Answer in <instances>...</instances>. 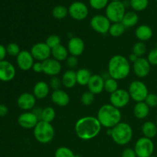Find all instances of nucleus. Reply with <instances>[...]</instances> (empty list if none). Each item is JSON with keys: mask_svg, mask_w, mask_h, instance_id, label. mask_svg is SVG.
<instances>
[{"mask_svg": "<svg viewBox=\"0 0 157 157\" xmlns=\"http://www.w3.org/2000/svg\"><path fill=\"white\" fill-rule=\"evenodd\" d=\"M101 127L99 121L95 117H84L80 118L75 124V133L81 140H89L99 134Z\"/></svg>", "mask_w": 157, "mask_h": 157, "instance_id": "1", "label": "nucleus"}, {"mask_svg": "<svg viewBox=\"0 0 157 157\" xmlns=\"http://www.w3.org/2000/svg\"><path fill=\"white\" fill-rule=\"evenodd\" d=\"M130 64L126 57L116 55L112 57L108 62L109 76L117 81L125 79L130 75Z\"/></svg>", "mask_w": 157, "mask_h": 157, "instance_id": "2", "label": "nucleus"}, {"mask_svg": "<svg viewBox=\"0 0 157 157\" xmlns=\"http://www.w3.org/2000/svg\"><path fill=\"white\" fill-rule=\"evenodd\" d=\"M122 114L120 109L112 104H104L101 106L98 112V120L102 127L111 129L121 122Z\"/></svg>", "mask_w": 157, "mask_h": 157, "instance_id": "3", "label": "nucleus"}, {"mask_svg": "<svg viewBox=\"0 0 157 157\" xmlns=\"http://www.w3.org/2000/svg\"><path fill=\"white\" fill-rule=\"evenodd\" d=\"M113 142L121 146L127 145L133 138V129L130 124L121 122L111 128L110 134Z\"/></svg>", "mask_w": 157, "mask_h": 157, "instance_id": "4", "label": "nucleus"}, {"mask_svg": "<svg viewBox=\"0 0 157 157\" xmlns=\"http://www.w3.org/2000/svg\"><path fill=\"white\" fill-rule=\"evenodd\" d=\"M33 130L34 136L40 144H48L55 137V129L51 123L39 121Z\"/></svg>", "mask_w": 157, "mask_h": 157, "instance_id": "5", "label": "nucleus"}, {"mask_svg": "<svg viewBox=\"0 0 157 157\" xmlns=\"http://www.w3.org/2000/svg\"><path fill=\"white\" fill-rule=\"evenodd\" d=\"M126 6L121 2H110L106 7L105 14L110 22H121L126 13Z\"/></svg>", "mask_w": 157, "mask_h": 157, "instance_id": "6", "label": "nucleus"}, {"mask_svg": "<svg viewBox=\"0 0 157 157\" xmlns=\"http://www.w3.org/2000/svg\"><path fill=\"white\" fill-rule=\"evenodd\" d=\"M128 93L130 98L136 103L145 101L149 94L147 85L141 81H132L129 85Z\"/></svg>", "mask_w": 157, "mask_h": 157, "instance_id": "7", "label": "nucleus"}, {"mask_svg": "<svg viewBox=\"0 0 157 157\" xmlns=\"http://www.w3.org/2000/svg\"><path fill=\"white\" fill-rule=\"evenodd\" d=\"M133 150L137 157H150L153 155L154 144L151 139L143 136L137 140Z\"/></svg>", "mask_w": 157, "mask_h": 157, "instance_id": "8", "label": "nucleus"}, {"mask_svg": "<svg viewBox=\"0 0 157 157\" xmlns=\"http://www.w3.org/2000/svg\"><path fill=\"white\" fill-rule=\"evenodd\" d=\"M90 25L94 31L101 35H105L109 32L111 22L106 15H95L90 19Z\"/></svg>", "mask_w": 157, "mask_h": 157, "instance_id": "9", "label": "nucleus"}, {"mask_svg": "<svg viewBox=\"0 0 157 157\" xmlns=\"http://www.w3.org/2000/svg\"><path fill=\"white\" fill-rule=\"evenodd\" d=\"M88 13L89 10L87 5L82 2H74L68 7V15L77 21H82L85 19L88 15Z\"/></svg>", "mask_w": 157, "mask_h": 157, "instance_id": "10", "label": "nucleus"}, {"mask_svg": "<svg viewBox=\"0 0 157 157\" xmlns=\"http://www.w3.org/2000/svg\"><path fill=\"white\" fill-rule=\"evenodd\" d=\"M34 59L38 61H44L52 56V49L45 42H38L34 44L30 51Z\"/></svg>", "mask_w": 157, "mask_h": 157, "instance_id": "11", "label": "nucleus"}, {"mask_svg": "<svg viewBox=\"0 0 157 157\" xmlns=\"http://www.w3.org/2000/svg\"><path fill=\"white\" fill-rule=\"evenodd\" d=\"M130 96L128 90L124 89H118L112 93L110 96V104L118 109L123 108L129 104L130 101Z\"/></svg>", "mask_w": 157, "mask_h": 157, "instance_id": "12", "label": "nucleus"}, {"mask_svg": "<svg viewBox=\"0 0 157 157\" xmlns=\"http://www.w3.org/2000/svg\"><path fill=\"white\" fill-rule=\"evenodd\" d=\"M38 122L39 119L33 112L25 111L21 113L18 117V125L26 130L34 129Z\"/></svg>", "mask_w": 157, "mask_h": 157, "instance_id": "13", "label": "nucleus"}, {"mask_svg": "<svg viewBox=\"0 0 157 157\" xmlns=\"http://www.w3.org/2000/svg\"><path fill=\"white\" fill-rule=\"evenodd\" d=\"M16 63L18 68L24 71H27L32 69L35 59L30 52L24 50L21 51V52L16 57Z\"/></svg>", "mask_w": 157, "mask_h": 157, "instance_id": "14", "label": "nucleus"}, {"mask_svg": "<svg viewBox=\"0 0 157 157\" xmlns=\"http://www.w3.org/2000/svg\"><path fill=\"white\" fill-rule=\"evenodd\" d=\"M16 70L13 64L9 61H0V81L2 82H9L15 78Z\"/></svg>", "mask_w": 157, "mask_h": 157, "instance_id": "15", "label": "nucleus"}, {"mask_svg": "<svg viewBox=\"0 0 157 157\" xmlns=\"http://www.w3.org/2000/svg\"><path fill=\"white\" fill-rule=\"evenodd\" d=\"M151 64L147 58L141 57L139 58L133 64V70L135 75L138 78H145L150 74Z\"/></svg>", "mask_w": 157, "mask_h": 157, "instance_id": "16", "label": "nucleus"}, {"mask_svg": "<svg viewBox=\"0 0 157 157\" xmlns=\"http://www.w3.org/2000/svg\"><path fill=\"white\" fill-rule=\"evenodd\" d=\"M85 44L84 41L79 37H71L67 43V50L71 55L81 56L84 52Z\"/></svg>", "mask_w": 157, "mask_h": 157, "instance_id": "17", "label": "nucleus"}, {"mask_svg": "<svg viewBox=\"0 0 157 157\" xmlns=\"http://www.w3.org/2000/svg\"><path fill=\"white\" fill-rule=\"evenodd\" d=\"M36 103V98L33 94L25 92L20 95L17 99V105L21 110L29 111L34 108Z\"/></svg>", "mask_w": 157, "mask_h": 157, "instance_id": "18", "label": "nucleus"}, {"mask_svg": "<svg viewBox=\"0 0 157 157\" xmlns=\"http://www.w3.org/2000/svg\"><path fill=\"white\" fill-rule=\"evenodd\" d=\"M43 73L51 77H55L59 75L61 71V64L54 58H48L42 61Z\"/></svg>", "mask_w": 157, "mask_h": 157, "instance_id": "19", "label": "nucleus"}, {"mask_svg": "<svg viewBox=\"0 0 157 157\" xmlns=\"http://www.w3.org/2000/svg\"><path fill=\"white\" fill-rule=\"evenodd\" d=\"M104 78L99 75H94L90 78L87 87L88 90L94 94H99L104 90Z\"/></svg>", "mask_w": 157, "mask_h": 157, "instance_id": "20", "label": "nucleus"}, {"mask_svg": "<svg viewBox=\"0 0 157 157\" xmlns=\"http://www.w3.org/2000/svg\"><path fill=\"white\" fill-rule=\"evenodd\" d=\"M51 98L52 102L58 107H65L70 102V97L68 94L61 89L53 90Z\"/></svg>", "mask_w": 157, "mask_h": 157, "instance_id": "21", "label": "nucleus"}, {"mask_svg": "<svg viewBox=\"0 0 157 157\" xmlns=\"http://www.w3.org/2000/svg\"><path fill=\"white\" fill-rule=\"evenodd\" d=\"M135 35L140 41H149L153 35V29L147 25H140L135 30Z\"/></svg>", "mask_w": 157, "mask_h": 157, "instance_id": "22", "label": "nucleus"}, {"mask_svg": "<svg viewBox=\"0 0 157 157\" xmlns=\"http://www.w3.org/2000/svg\"><path fill=\"white\" fill-rule=\"evenodd\" d=\"M50 91V87L45 81H38L33 87V94L36 99H44L47 98Z\"/></svg>", "mask_w": 157, "mask_h": 157, "instance_id": "23", "label": "nucleus"}, {"mask_svg": "<svg viewBox=\"0 0 157 157\" xmlns=\"http://www.w3.org/2000/svg\"><path fill=\"white\" fill-rule=\"evenodd\" d=\"M61 81H62V85H64L66 88L74 87L76 85V84H78L76 71L71 70V69H69V70L64 71L62 75V78H61Z\"/></svg>", "mask_w": 157, "mask_h": 157, "instance_id": "24", "label": "nucleus"}, {"mask_svg": "<svg viewBox=\"0 0 157 157\" xmlns=\"http://www.w3.org/2000/svg\"><path fill=\"white\" fill-rule=\"evenodd\" d=\"M133 113L137 119H145L150 113V107L146 104L145 101L137 102L133 107Z\"/></svg>", "mask_w": 157, "mask_h": 157, "instance_id": "25", "label": "nucleus"}, {"mask_svg": "<svg viewBox=\"0 0 157 157\" xmlns=\"http://www.w3.org/2000/svg\"><path fill=\"white\" fill-rule=\"evenodd\" d=\"M141 131L144 137L153 139L157 135V126L152 121H147L141 127Z\"/></svg>", "mask_w": 157, "mask_h": 157, "instance_id": "26", "label": "nucleus"}, {"mask_svg": "<svg viewBox=\"0 0 157 157\" xmlns=\"http://www.w3.org/2000/svg\"><path fill=\"white\" fill-rule=\"evenodd\" d=\"M68 54L69 52L67 48L61 44L52 49V56L54 59L57 60L59 62L66 61L68 58Z\"/></svg>", "mask_w": 157, "mask_h": 157, "instance_id": "27", "label": "nucleus"}, {"mask_svg": "<svg viewBox=\"0 0 157 157\" xmlns=\"http://www.w3.org/2000/svg\"><path fill=\"white\" fill-rule=\"evenodd\" d=\"M139 21V16L136 12H127L122 20V24L125 28H132L136 25Z\"/></svg>", "mask_w": 157, "mask_h": 157, "instance_id": "28", "label": "nucleus"}, {"mask_svg": "<svg viewBox=\"0 0 157 157\" xmlns=\"http://www.w3.org/2000/svg\"><path fill=\"white\" fill-rule=\"evenodd\" d=\"M77 82L79 85L85 86L87 85L92 75L91 72L87 68H80L76 71Z\"/></svg>", "mask_w": 157, "mask_h": 157, "instance_id": "29", "label": "nucleus"}, {"mask_svg": "<svg viewBox=\"0 0 157 157\" xmlns=\"http://www.w3.org/2000/svg\"><path fill=\"white\" fill-rule=\"evenodd\" d=\"M125 26L122 24V22H117V23H112L110 25V29H109L108 33L111 35L112 37H117L121 36L125 32Z\"/></svg>", "mask_w": 157, "mask_h": 157, "instance_id": "30", "label": "nucleus"}, {"mask_svg": "<svg viewBox=\"0 0 157 157\" xmlns=\"http://www.w3.org/2000/svg\"><path fill=\"white\" fill-rule=\"evenodd\" d=\"M55 118V110L52 107H46L42 109L41 120L44 122L52 123Z\"/></svg>", "mask_w": 157, "mask_h": 157, "instance_id": "31", "label": "nucleus"}, {"mask_svg": "<svg viewBox=\"0 0 157 157\" xmlns=\"http://www.w3.org/2000/svg\"><path fill=\"white\" fill-rule=\"evenodd\" d=\"M67 15H68V8H66L62 5L55 6L52 10V15L56 19H64Z\"/></svg>", "mask_w": 157, "mask_h": 157, "instance_id": "32", "label": "nucleus"}, {"mask_svg": "<svg viewBox=\"0 0 157 157\" xmlns=\"http://www.w3.org/2000/svg\"><path fill=\"white\" fill-rule=\"evenodd\" d=\"M130 6L135 12H142L149 6V0H130Z\"/></svg>", "mask_w": 157, "mask_h": 157, "instance_id": "33", "label": "nucleus"}, {"mask_svg": "<svg viewBox=\"0 0 157 157\" xmlns=\"http://www.w3.org/2000/svg\"><path fill=\"white\" fill-rule=\"evenodd\" d=\"M118 83L117 81L112 78H108L105 80L104 81V90L107 93L110 94L116 91L117 90H118Z\"/></svg>", "mask_w": 157, "mask_h": 157, "instance_id": "34", "label": "nucleus"}, {"mask_svg": "<svg viewBox=\"0 0 157 157\" xmlns=\"http://www.w3.org/2000/svg\"><path fill=\"white\" fill-rule=\"evenodd\" d=\"M133 52L132 53L135 54L136 56H138L139 58H141V57L144 56V55L147 52V45L143 41H139V42H136V44L133 45Z\"/></svg>", "mask_w": 157, "mask_h": 157, "instance_id": "35", "label": "nucleus"}, {"mask_svg": "<svg viewBox=\"0 0 157 157\" xmlns=\"http://www.w3.org/2000/svg\"><path fill=\"white\" fill-rule=\"evenodd\" d=\"M55 157H76V155L71 149L66 147H61L55 151Z\"/></svg>", "mask_w": 157, "mask_h": 157, "instance_id": "36", "label": "nucleus"}, {"mask_svg": "<svg viewBox=\"0 0 157 157\" xmlns=\"http://www.w3.org/2000/svg\"><path fill=\"white\" fill-rule=\"evenodd\" d=\"M89 4L95 10H102L106 9L109 4V0H89Z\"/></svg>", "mask_w": 157, "mask_h": 157, "instance_id": "37", "label": "nucleus"}, {"mask_svg": "<svg viewBox=\"0 0 157 157\" xmlns=\"http://www.w3.org/2000/svg\"><path fill=\"white\" fill-rule=\"evenodd\" d=\"M6 52L7 55H10L12 57H17L18 54L21 52L20 47L15 42H11L6 46Z\"/></svg>", "mask_w": 157, "mask_h": 157, "instance_id": "38", "label": "nucleus"}, {"mask_svg": "<svg viewBox=\"0 0 157 157\" xmlns=\"http://www.w3.org/2000/svg\"><path fill=\"white\" fill-rule=\"evenodd\" d=\"M81 101L83 105L84 106H90L94 101V94H92L91 92L86 91L81 95Z\"/></svg>", "mask_w": 157, "mask_h": 157, "instance_id": "39", "label": "nucleus"}, {"mask_svg": "<svg viewBox=\"0 0 157 157\" xmlns=\"http://www.w3.org/2000/svg\"><path fill=\"white\" fill-rule=\"evenodd\" d=\"M45 43L52 49L61 44V38L57 35H51L46 38Z\"/></svg>", "mask_w": 157, "mask_h": 157, "instance_id": "40", "label": "nucleus"}, {"mask_svg": "<svg viewBox=\"0 0 157 157\" xmlns=\"http://www.w3.org/2000/svg\"><path fill=\"white\" fill-rule=\"evenodd\" d=\"M62 85V81L61 79H60L58 77H52V79L50 80L49 82V87L52 89L53 90H60L61 89V86Z\"/></svg>", "mask_w": 157, "mask_h": 157, "instance_id": "41", "label": "nucleus"}, {"mask_svg": "<svg viewBox=\"0 0 157 157\" xmlns=\"http://www.w3.org/2000/svg\"><path fill=\"white\" fill-rule=\"evenodd\" d=\"M144 101L150 107H157V95L155 94H149Z\"/></svg>", "mask_w": 157, "mask_h": 157, "instance_id": "42", "label": "nucleus"}, {"mask_svg": "<svg viewBox=\"0 0 157 157\" xmlns=\"http://www.w3.org/2000/svg\"><path fill=\"white\" fill-rule=\"evenodd\" d=\"M147 60L151 65H157V48L150 51L147 56Z\"/></svg>", "mask_w": 157, "mask_h": 157, "instance_id": "43", "label": "nucleus"}, {"mask_svg": "<svg viewBox=\"0 0 157 157\" xmlns=\"http://www.w3.org/2000/svg\"><path fill=\"white\" fill-rule=\"evenodd\" d=\"M67 61V65L68 66V67L71 70H73L74 68L78 67V57L73 56V55H71V56H68V58L66 60Z\"/></svg>", "mask_w": 157, "mask_h": 157, "instance_id": "44", "label": "nucleus"}, {"mask_svg": "<svg viewBox=\"0 0 157 157\" xmlns=\"http://www.w3.org/2000/svg\"><path fill=\"white\" fill-rule=\"evenodd\" d=\"M121 157H137L134 150L131 148H126L123 151Z\"/></svg>", "mask_w": 157, "mask_h": 157, "instance_id": "45", "label": "nucleus"}, {"mask_svg": "<svg viewBox=\"0 0 157 157\" xmlns=\"http://www.w3.org/2000/svg\"><path fill=\"white\" fill-rule=\"evenodd\" d=\"M32 70L35 72H36V73H41V72H43L42 62L41 61H37V62L34 63Z\"/></svg>", "mask_w": 157, "mask_h": 157, "instance_id": "46", "label": "nucleus"}, {"mask_svg": "<svg viewBox=\"0 0 157 157\" xmlns=\"http://www.w3.org/2000/svg\"><path fill=\"white\" fill-rule=\"evenodd\" d=\"M7 55V52H6V47L0 44V61H4Z\"/></svg>", "mask_w": 157, "mask_h": 157, "instance_id": "47", "label": "nucleus"}, {"mask_svg": "<svg viewBox=\"0 0 157 157\" xmlns=\"http://www.w3.org/2000/svg\"><path fill=\"white\" fill-rule=\"evenodd\" d=\"M9 113V109L5 104H0V117H6Z\"/></svg>", "mask_w": 157, "mask_h": 157, "instance_id": "48", "label": "nucleus"}, {"mask_svg": "<svg viewBox=\"0 0 157 157\" xmlns=\"http://www.w3.org/2000/svg\"><path fill=\"white\" fill-rule=\"evenodd\" d=\"M138 58H139V57L136 56V55L133 53L130 54V56H129V60H130V61L133 63H134L135 61L138 59Z\"/></svg>", "mask_w": 157, "mask_h": 157, "instance_id": "49", "label": "nucleus"}, {"mask_svg": "<svg viewBox=\"0 0 157 157\" xmlns=\"http://www.w3.org/2000/svg\"><path fill=\"white\" fill-rule=\"evenodd\" d=\"M122 0H110V2H121Z\"/></svg>", "mask_w": 157, "mask_h": 157, "instance_id": "50", "label": "nucleus"}, {"mask_svg": "<svg viewBox=\"0 0 157 157\" xmlns=\"http://www.w3.org/2000/svg\"><path fill=\"white\" fill-rule=\"evenodd\" d=\"M150 157H156V156H153H153H150Z\"/></svg>", "mask_w": 157, "mask_h": 157, "instance_id": "51", "label": "nucleus"}, {"mask_svg": "<svg viewBox=\"0 0 157 157\" xmlns=\"http://www.w3.org/2000/svg\"><path fill=\"white\" fill-rule=\"evenodd\" d=\"M156 126H157V118H156Z\"/></svg>", "mask_w": 157, "mask_h": 157, "instance_id": "52", "label": "nucleus"}, {"mask_svg": "<svg viewBox=\"0 0 157 157\" xmlns=\"http://www.w3.org/2000/svg\"><path fill=\"white\" fill-rule=\"evenodd\" d=\"M76 157H80V156H76Z\"/></svg>", "mask_w": 157, "mask_h": 157, "instance_id": "53", "label": "nucleus"}, {"mask_svg": "<svg viewBox=\"0 0 157 157\" xmlns=\"http://www.w3.org/2000/svg\"><path fill=\"white\" fill-rule=\"evenodd\" d=\"M156 2H157V0H156Z\"/></svg>", "mask_w": 157, "mask_h": 157, "instance_id": "54", "label": "nucleus"}]
</instances>
